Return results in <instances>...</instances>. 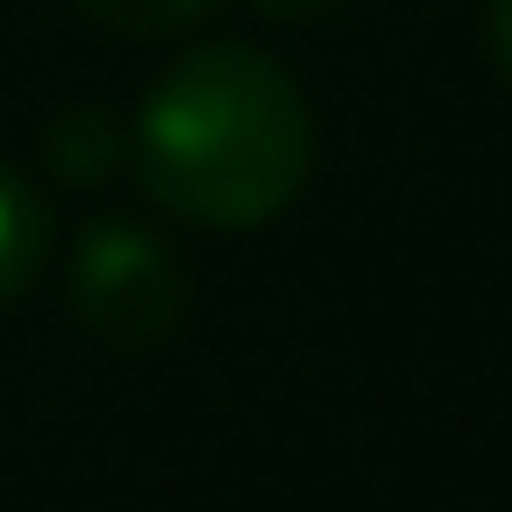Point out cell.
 Wrapping results in <instances>:
<instances>
[{"label": "cell", "instance_id": "obj_1", "mask_svg": "<svg viewBox=\"0 0 512 512\" xmlns=\"http://www.w3.org/2000/svg\"><path fill=\"white\" fill-rule=\"evenodd\" d=\"M128 166L181 226L249 234L279 219L317 174V113L302 83L256 46H189L136 106Z\"/></svg>", "mask_w": 512, "mask_h": 512}, {"label": "cell", "instance_id": "obj_2", "mask_svg": "<svg viewBox=\"0 0 512 512\" xmlns=\"http://www.w3.org/2000/svg\"><path fill=\"white\" fill-rule=\"evenodd\" d=\"M68 309H76L83 339L113 354H151L189 317V272L151 226L98 219L83 226L76 256H68Z\"/></svg>", "mask_w": 512, "mask_h": 512}, {"label": "cell", "instance_id": "obj_3", "mask_svg": "<svg viewBox=\"0 0 512 512\" xmlns=\"http://www.w3.org/2000/svg\"><path fill=\"white\" fill-rule=\"evenodd\" d=\"M46 249H53V211L16 166H0V309L23 302L46 272Z\"/></svg>", "mask_w": 512, "mask_h": 512}, {"label": "cell", "instance_id": "obj_4", "mask_svg": "<svg viewBox=\"0 0 512 512\" xmlns=\"http://www.w3.org/2000/svg\"><path fill=\"white\" fill-rule=\"evenodd\" d=\"M121 159H128V136H121L98 106H61V113L46 121V174L68 181V189L106 181Z\"/></svg>", "mask_w": 512, "mask_h": 512}, {"label": "cell", "instance_id": "obj_5", "mask_svg": "<svg viewBox=\"0 0 512 512\" xmlns=\"http://www.w3.org/2000/svg\"><path fill=\"white\" fill-rule=\"evenodd\" d=\"M76 8L113 38H174L211 16V0H76Z\"/></svg>", "mask_w": 512, "mask_h": 512}, {"label": "cell", "instance_id": "obj_6", "mask_svg": "<svg viewBox=\"0 0 512 512\" xmlns=\"http://www.w3.org/2000/svg\"><path fill=\"white\" fill-rule=\"evenodd\" d=\"M347 0H256V16H272V23H324L339 16Z\"/></svg>", "mask_w": 512, "mask_h": 512}, {"label": "cell", "instance_id": "obj_7", "mask_svg": "<svg viewBox=\"0 0 512 512\" xmlns=\"http://www.w3.org/2000/svg\"><path fill=\"white\" fill-rule=\"evenodd\" d=\"M482 38H490V61H497V76L512 83V0H490V23H482Z\"/></svg>", "mask_w": 512, "mask_h": 512}]
</instances>
